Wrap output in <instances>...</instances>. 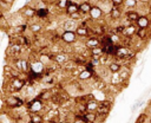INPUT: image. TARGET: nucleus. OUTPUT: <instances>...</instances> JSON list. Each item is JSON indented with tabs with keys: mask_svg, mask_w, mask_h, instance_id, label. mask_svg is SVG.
Wrapping results in <instances>:
<instances>
[{
	"mask_svg": "<svg viewBox=\"0 0 151 123\" xmlns=\"http://www.w3.org/2000/svg\"><path fill=\"white\" fill-rule=\"evenodd\" d=\"M78 26H79V25L77 24L76 20L68 19V20H66V21L64 22V31H76Z\"/></svg>",
	"mask_w": 151,
	"mask_h": 123,
	"instance_id": "obj_13",
	"label": "nucleus"
},
{
	"mask_svg": "<svg viewBox=\"0 0 151 123\" xmlns=\"http://www.w3.org/2000/svg\"><path fill=\"white\" fill-rule=\"evenodd\" d=\"M90 18L92 20H98L103 17V9L99 7V6H92L91 11H90Z\"/></svg>",
	"mask_w": 151,
	"mask_h": 123,
	"instance_id": "obj_10",
	"label": "nucleus"
},
{
	"mask_svg": "<svg viewBox=\"0 0 151 123\" xmlns=\"http://www.w3.org/2000/svg\"><path fill=\"white\" fill-rule=\"evenodd\" d=\"M92 8V5L88 1H83L79 4V12L83 14H88Z\"/></svg>",
	"mask_w": 151,
	"mask_h": 123,
	"instance_id": "obj_16",
	"label": "nucleus"
},
{
	"mask_svg": "<svg viewBox=\"0 0 151 123\" xmlns=\"http://www.w3.org/2000/svg\"><path fill=\"white\" fill-rule=\"evenodd\" d=\"M110 17L113 19V20H117V19H120L122 17V11L119 9V6H113L110 11Z\"/></svg>",
	"mask_w": 151,
	"mask_h": 123,
	"instance_id": "obj_21",
	"label": "nucleus"
},
{
	"mask_svg": "<svg viewBox=\"0 0 151 123\" xmlns=\"http://www.w3.org/2000/svg\"><path fill=\"white\" fill-rule=\"evenodd\" d=\"M61 40L65 43V44H67V45H71V44H73L76 40H77V38H78V35H77V33H76V31H64L63 33H61Z\"/></svg>",
	"mask_w": 151,
	"mask_h": 123,
	"instance_id": "obj_5",
	"label": "nucleus"
},
{
	"mask_svg": "<svg viewBox=\"0 0 151 123\" xmlns=\"http://www.w3.org/2000/svg\"><path fill=\"white\" fill-rule=\"evenodd\" d=\"M41 123H45V122H41Z\"/></svg>",
	"mask_w": 151,
	"mask_h": 123,
	"instance_id": "obj_44",
	"label": "nucleus"
},
{
	"mask_svg": "<svg viewBox=\"0 0 151 123\" xmlns=\"http://www.w3.org/2000/svg\"><path fill=\"white\" fill-rule=\"evenodd\" d=\"M70 60H68V54L65 53V52H59L54 56V63L58 64V65H64V64H67Z\"/></svg>",
	"mask_w": 151,
	"mask_h": 123,
	"instance_id": "obj_8",
	"label": "nucleus"
},
{
	"mask_svg": "<svg viewBox=\"0 0 151 123\" xmlns=\"http://www.w3.org/2000/svg\"><path fill=\"white\" fill-rule=\"evenodd\" d=\"M83 18V13H80V12H76V13H72V14H70V19H73V20H80Z\"/></svg>",
	"mask_w": 151,
	"mask_h": 123,
	"instance_id": "obj_36",
	"label": "nucleus"
},
{
	"mask_svg": "<svg viewBox=\"0 0 151 123\" xmlns=\"http://www.w3.org/2000/svg\"><path fill=\"white\" fill-rule=\"evenodd\" d=\"M111 2L113 4V6H120L124 4V0H111Z\"/></svg>",
	"mask_w": 151,
	"mask_h": 123,
	"instance_id": "obj_39",
	"label": "nucleus"
},
{
	"mask_svg": "<svg viewBox=\"0 0 151 123\" xmlns=\"http://www.w3.org/2000/svg\"><path fill=\"white\" fill-rule=\"evenodd\" d=\"M136 25L139 27V28H149L151 26V21L150 19L146 17V15H140L139 19L137 20Z\"/></svg>",
	"mask_w": 151,
	"mask_h": 123,
	"instance_id": "obj_11",
	"label": "nucleus"
},
{
	"mask_svg": "<svg viewBox=\"0 0 151 123\" xmlns=\"http://www.w3.org/2000/svg\"><path fill=\"white\" fill-rule=\"evenodd\" d=\"M110 110H111V108H107V106H104V105H100L99 104V106L97 109V114L100 115V116H107L109 112H110Z\"/></svg>",
	"mask_w": 151,
	"mask_h": 123,
	"instance_id": "obj_28",
	"label": "nucleus"
},
{
	"mask_svg": "<svg viewBox=\"0 0 151 123\" xmlns=\"http://www.w3.org/2000/svg\"><path fill=\"white\" fill-rule=\"evenodd\" d=\"M5 104H6V106H8L11 109H17V108H20L24 105V99L20 97H15V96L9 95L6 97Z\"/></svg>",
	"mask_w": 151,
	"mask_h": 123,
	"instance_id": "obj_2",
	"label": "nucleus"
},
{
	"mask_svg": "<svg viewBox=\"0 0 151 123\" xmlns=\"http://www.w3.org/2000/svg\"><path fill=\"white\" fill-rule=\"evenodd\" d=\"M47 14H48V9L47 8L37 9V17H39V18H45V17H47Z\"/></svg>",
	"mask_w": 151,
	"mask_h": 123,
	"instance_id": "obj_33",
	"label": "nucleus"
},
{
	"mask_svg": "<svg viewBox=\"0 0 151 123\" xmlns=\"http://www.w3.org/2000/svg\"><path fill=\"white\" fill-rule=\"evenodd\" d=\"M25 84H26L25 79L20 78L19 76L9 78V85H11V89H13V91H20L25 86Z\"/></svg>",
	"mask_w": 151,
	"mask_h": 123,
	"instance_id": "obj_4",
	"label": "nucleus"
},
{
	"mask_svg": "<svg viewBox=\"0 0 151 123\" xmlns=\"http://www.w3.org/2000/svg\"><path fill=\"white\" fill-rule=\"evenodd\" d=\"M22 14H24L25 17H27V18H32V17L37 15V11H35L34 8H32V7H25Z\"/></svg>",
	"mask_w": 151,
	"mask_h": 123,
	"instance_id": "obj_27",
	"label": "nucleus"
},
{
	"mask_svg": "<svg viewBox=\"0 0 151 123\" xmlns=\"http://www.w3.org/2000/svg\"><path fill=\"white\" fill-rule=\"evenodd\" d=\"M147 28H139L138 27V30H137V37L140 39V40H144V39H146V37H147Z\"/></svg>",
	"mask_w": 151,
	"mask_h": 123,
	"instance_id": "obj_29",
	"label": "nucleus"
},
{
	"mask_svg": "<svg viewBox=\"0 0 151 123\" xmlns=\"http://www.w3.org/2000/svg\"><path fill=\"white\" fill-rule=\"evenodd\" d=\"M29 31L32 33H39L41 31V25L38 24V22H34V24H31L29 25Z\"/></svg>",
	"mask_w": 151,
	"mask_h": 123,
	"instance_id": "obj_30",
	"label": "nucleus"
},
{
	"mask_svg": "<svg viewBox=\"0 0 151 123\" xmlns=\"http://www.w3.org/2000/svg\"><path fill=\"white\" fill-rule=\"evenodd\" d=\"M124 5L127 8H133L137 6V0H124Z\"/></svg>",
	"mask_w": 151,
	"mask_h": 123,
	"instance_id": "obj_35",
	"label": "nucleus"
},
{
	"mask_svg": "<svg viewBox=\"0 0 151 123\" xmlns=\"http://www.w3.org/2000/svg\"><path fill=\"white\" fill-rule=\"evenodd\" d=\"M100 44H101V41H100L98 38H96V37H91V38H88V39L86 40V43H85L86 47H88L90 50L100 46Z\"/></svg>",
	"mask_w": 151,
	"mask_h": 123,
	"instance_id": "obj_12",
	"label": "nucleus"
},
{
	"mask_svg": "<svg viewBox=\"0 0 151 123\" xmlns=\"http://www.w3.org/2000/svg\"><path fill=\"white\" fill-rule=\"evenodd\" d=\"M92 77H93V71H90V70H87V69L81 70V71L79 72V75H78V78H79L80 80H87V79H90V78H92Z\"/></svg>",
	"mask_w": 151,
	"mask_h": 123,
	"instance_id": "obj_18",
	"label": "nucleus"
},
{
	"mask_svg": "<svg viewBox=\"0 0 151 123\" xmlns=\"http://www.w3.org/2000/svg\"><path fill=\"white\" fill-rule=\"evenodd\" d=\"M44 70H45V64L44 63H41L40 60H34V62H32L31 64H29V71H32V72H34L35 75H41L42 72H44Z\"/></svg>",
	"mask_w": 151,
	"mask_h": 123,
	"instance_id": "obj_6",
	"label": "nucleus"
},
{
	"mask_svg": "<svg viewBox=\"0 0 151 123\" xmlns=\"http://www.w3.org/2000/svg\"><path fill=\"white\" fill-rule=\"evenodd\" d=\"M134 56V52L131 51L127 46H118L117 47V52H116V57H118L119 59H130L131 57Z\"/></svg>",
	"mask_w": 151,
	"mask_h": 123,
	"instance_id": "obj_3",
	"label": "nucleus"
},
{
	"mask_svg": "<svg viewBox=\"0 0 151 123\" xmlns=\"http://www.w3.org/2000/svg\"><path fill=\"white\" fill-rule=\"evenodd\" d=\"M94 88H96L97 90H104V89L106 88V83H105L103 79H97V80L94 82Z\"/></svg>",
	"mask_w": 151,
	"mask_h": 123,
	"instance_id": "obj_31",
	"label": "nucleus"
},
{
	"mask_svg": "<svg viewBox=\"0 0 151 123\" xmlns=\"http://www.w3.org/2000/svg\"><path fill=\"white\" fill-rule=\"evenodd\" d=\"M99 104H100V105H104V106H107V108H111L112 102H111V101H107V99H104V101H100Z\"/></svg>",
	"mask_w": 151,
	"mask_h": 123,
	"instance_id": "obj_38",
	"label": "nucleus"
},
{
	"mask_svg": "<svg viewBox=\"0 0 151 123\" xmlns=\"http://www.w3.org/2000/svg\"><path fill=\"white\" fill-rule=\"evenodd\" d=\"M76 12H79V5L76 4V2H70V5L66 8V13L70 15V14L76 13Z\"/></svg>",
	"mask_w": 151,
	"mask_h": 123,
	"instance_id": "obj_26",
	"label": "nucleus"
},
{
	"mask_svg": "<svg viewBox=\"0 0 151 123\" xmlns=\"http://www.w3.org/2000/svg\"><path fill=\"white\" fill-rule=\"evenodd\" d=\"M59 123H70L68 121H61V122H59Z\"/></svg>",
	"mask_w": 151,
	"mask_h": 123,
	"instance_id": "obj_40",
	"label": "nucleus"
},
{
	"mask_svg": "<svg viewBox=\"0 0 151 123\" xmlns=\"http://www.w3.org/2000/svg\"><path fill=\"white\" fill-rule=\"evenodd\" d=\"M122 64H119L118 62H110L109 65H107V70L111 72V73H116V72H119L122 70Z\"/></svg>",
	"mask_w": 151,
	"mask_h": 123,
	"instance_id": "obj_15",
	"label": "nucleus"
},
{
	"mask_svg": "<svg viewBox=\"0 0 151 123\" xmlns=\"http://www.w3.org/2000/svg\"><path fill=\"white\" fill-rule=\"evenodd\" d=\"M39 60L46 65V64H48V63H50L51 58H50V56H47L46 53H41V54H40V57H39Z\"/></svg>",
	"mask_w": 151,
	"mask_h": 123,
	"instance_id": "obj_34",
	"label": "nucleus"
},
{
	"mask_svg": "<svg viewBox=\"0 0 151 123\" xmlns=\"http://www.w3.org/2000/svg\"><path fill=\"white\" fill-rule=\"evenodd\" d=\"M20 51H21V44H19V43H12L11 46L8 47V50H7V53H9V54L13 56V54H19Z\"/></svg>",
	"mask_w": 151,
	"mask_h": 123,
	"instance_id": "obj_14",
	"label": "nucleus"
},
{
	"mask_svg": "<svg viewBox=\"0 0 151 123\" xmlns=\"http://www.w3.org/2000/svg\"><path fill=\"white\" fill-rule=\"evenodd\" d=\"M14 65H15V69H17V71L19 73L22 72V62H21V59H17L14 62Z\"/></svg>",
	"mask_w": 151,
	"mask_h": 123,
	"instance_id": "obj_37",
	"label": "nucleus"
},
{
	"mask_svg": "<svg viewBox=\"0 0 151 123\" xmlns=\"http://www.w3.org/2000/svg\"><path fill=\"white\" fill-rule=\"evenodd\" d=\"M85 106H86V111L87 112H97V109L99 106V102L96 101L94 98H91V99L86 101Z\"/></svg>",
	"mask_w": 151,
	"mask_h": 123,
	"instance_id": "obj_9",
	"label": "nucleus"
},
{
	"mask_svg": "<svg viewBox=\"0 0 151 123\" xmlns=\"http://www.w3.org/2000/svg\"><path fill=\"white\" fill-rule=\"evenodd\" d=\"M130 75H131V69H130V67L123 66V67H122V70L119 71V76H120V78H122V80H123V82L129 80Z\"/></svg>",
	"mask_w": 151,
	"mask_h": 123,
	"instance_id": "obj_20",
	"label": "nucleus"
},
{
	"mask_svg": "<svg viewBox=\"0 0 151 123\" xmlns=\"http://www.w3.org/2000/svg\"><path fill=\"white\" fill-rule=\"evenodd\" d=\"M41 122H44V116L40 112L29 115V123H41Z\"/></svg>",
	"mask_w": 151,
	"mask_h": 123,
	"instance_id": "obj_23",
	"label": "nucleus"
},
{
	"mask_svg": "<svg viewBox=\"0 0 151 123\" xmlns=\"http://www.w3.org/2000/svg\"><path fill=\"white\" fill-rule=\"evenodd\" d=\"M76 33L78 37H87L88 34V28L87 26H83V25H79L76 30Z\"/></svg>",
	"mask_w": 151,
	"mask_h": 123,
	"instance_id": "obj_24",
	"label": "nucleus"
},
{
	"mask_svg": "<svg viewBox=\"0 0 151 123\" xmlns=\"http://www.w3.org/2000/svg\"><path fill=\"white\" fill-rule=\"evenodd\" d=\"M137 30H138V26L136 24H131L129 26H125V30L123 32V37H129V38H132L133 35L137 34Z\"/></svg>",
	"mask_w": 151,
	"mask_h": 123,
	"instance_id": "obj_7",
	"label": "nucleus"
},
{
	"mask_svg": "<svg viewBox=\"0 0 151 123\" xmlns=\"http://www.w3.org/2000/svg\"><path fill=\"white\" fill-rule=\"evenodd\" d=\"M42 108H44V104L40 97H35L27 103V110L29 114H39L42 110Z\"/></svg>",
	"mask_w": 151,
	"mask_h": 123,
	"instance_id": "obj_1",
	"label": "nucleus"
},
{
	"mask_svg": "<svg viewBox=\"0 0 151 123\" xmlns=\"http://www.w3.org/2000/svg\"><path fill=\"white\" fill-rule=\"evenodd\" d=\"M97 112H85L83 115V118L86 121V122H96L97 121Z\"/></svg>",
	"mask_w": 151,
	"mask_h": 123,
	"instance_id": "obj_25",
	"label": "nucleus"
},
{
	"mask_svg": "<svg viewBox=\"0 0 151 123\" xmlns=\"http://www.w3.org/2000/svg\"><path fill=\"white\" fill-rule=\"evenodd\" d=\"M91 54V58H94V59H100V57L104 54V50L101 46H98V47H94L91 50L90 52Z\"/></svg>",
	"mask_w": 151,
	"mask_h": 123,
	"instance_id": "obj_19",
	"label": "nucleus"
},
{
	"mask_svg": "<svg viewBox=\"0 0 151 123\" xmlns=\"http://www.w3.org/2000/svg\"><path fill=\"white\" fill-rule=\"evenodd\" d=\"M1 17H2V14H1V12H0V19H1Z\"/></svg>",
	"mask_w": 151,
	"mask_h": 123,
	"instance_id": "obj_43",
	"label": "nucleus"
},
{
	"mask_svg": "<svg viewBox=\"0 0 151 123\" xmlns=\"http://www.w3.org/2000/svg\"><path fill=\"white\" fill-rule=\"evenodd\" d=\"M68 5H70V1L68 0H58L57 1V7L58 8H61V9H66Z\"/></svg>",
	"mask_w": 151,
	"mask_h": 123,
	"instance_id": "obj_32",
	"label": "nucleus"
},
{
	"mask_svg": "<svg viewBox=\"0 0 151 123\" xmlns=\"http://www.w3.org/2000/svg\"><path fill=\"white\" fill-rule=\"evenodd\" d=\"M110 83H111L112 85H114V86H117V85H119V84H122V83H123V80H122V78H120V76H119V72L111 73Z\"/></svg>",
	"mask_w": 151,
	"mask_h": 123,
	"instance_id": "obj_22",
	"label": "nucleus"
},
{
	"mask_svg": "<svg viewBox=\"0 0 151 123\" xmlns=\"http://www.w3.org/2000/svg\"><path fill=\"white\" fill-rule=\"evenodd\" d=\"M139 1H142V2H146V1H149V0H139Z\"/></svg>",
	"mask_w": 151,
	"mask_h": 123,
	"instance_id": "obj_41",
	"label": "nucleus"
},
{
	"mask_svg": "<svg viewBox=\"0 0 151 123\" xmlns=\"http://www.w3.org/2000/svg\"><path fill=\"white\" fill-rule=\"evenodd\" d=\"M125 17H126V19H127L129 21H131V22H137V20L139 19L140 14H139L137 11H127L126 14H125Z\"/></svg>",
	"mask_w": 151,
	"mask_h": 123,
	"instance_id": "obj_17",
	"label": "nucleus"
},
{
	"mask_svg": "<svg viewBox=\"0 0 151 123\" xmlns=\"http://www.w3.org/2000/svg\"><path fill=\"white\" fill-rule=\"evenodd\" d=\"M85 123H94V122H85Z\"/></svg>",
	"mask_w": 151,
	"mask_h": 123,
	"instance_id": "obj_42",
	"label": "nucleus"
}]
</instances>
